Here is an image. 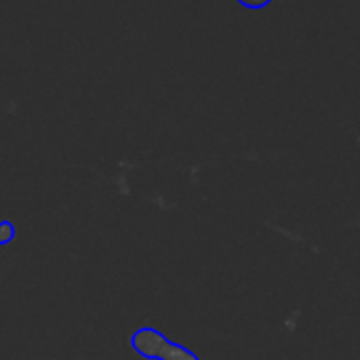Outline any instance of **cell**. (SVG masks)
Here are the masks:
<instances>
[{
    "label": "cell",
    "mask_w": 360,
    "mask_h": 360,
    "mask_svg": "<svg viewBox=\"0 0 360 360\" xmlns=\"http://www.w3.org/2000/svg\"><path fill=\"white\" fill-rule=\"evenodd\" d=\"M131 346L146 359L158 360H198L190 350L171 344L165 335L154 329H141L131 338Z\"/></svg>",
    "instance_id": "1"
},
{
    "label": "cell",
    "mask_w": 360,
    "mask_h": 360,
    "mask_svg": "<svg viewBox=\"0 0 360 360\" xmlns=\"http://www.w3.org/2000/svg\"><path fill=\"white\" fill-rule=\"evenodd\" d=\"M11 236H13V228H11V224H0V245L8 243V240H11Z\"/></svg>",
    "instance_id": "2"
}]
</instances>
